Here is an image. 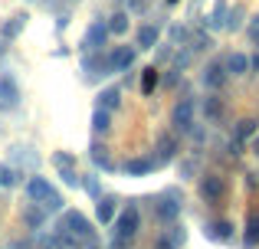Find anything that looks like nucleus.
I'll return each instance as SVG.
<instances>
[{"mask_svg": "<svg viewBox=\"0 0 259 249\" xmlns=\"http://www.w3.org/2000/svg\"><path fill=\"white\" fill-rule=\"evenodd\" d=\"M138 230H141V213H138V207H135V204H128L125 210L118 213V220H115V236L112 239L132 243V239L138 236Z\"/></svg>", "mask_w": 259, "mask_h": 249, "instance_id": "1", "label": "nucleus"}, {"mask_svg": "<svg viewBox=\"0 0 259 249\" xmlns=\"http://www.w3.org/2000/svg\"><path fill=\"white\" fill-rule=\"evenodd\" d=\"M197 190H200V200H203V204L220 207L223 200H227V180H223L220 174H200Z\"/></svg>", "mask_w": 259, "mask_h": 249, "instance_id": "2", "label": "nucleus"}, {"mask_svg": "<svg viewBox=\"0 0 259 249\" xmlns=\"http://www.w3.org/2000/svg\"><path fill=\"white\" fill-rule=\"evenodd\" d=\"M181 204H184V197L171 187V190H164L158 200H154V213L161 217V223H174V220L181 217Z\"/></svg>", "mask_w": 259, "mask_h": 249, "instance_id": "3", "label": "nucleus"}, {"mask_svg": "<svg viewBox=\"0 0 259 249\" xmlns=\"http://www.w3.org/2000/svg\"><path fill=\"white\" fill-rule=\"evenodd\" d=\"M59 230L69 233V236H76V239H92V223H89V220H85L79 210H63Z\"/></svg>", "mask_w": 259, "mask_h": 249, "instance_id": "4", "label": "nucleus"}, {"mask_svg": "<svg viewBox=\"0 0 259 249\" xmlns=\"http://www.w3.org/2000/svg\"><path fill=\"white\" fill-rule=\"evenodd\" d=\"M194 115H197V102L194 98H181V102L174 105V112H171V125H174V131H181V134H187V131H194Z\"/></svg>", "mask_w": 259, "mask_h": 249, "instance_id": "5", "label": "nucleus"}, {"mask_svg": "<svg viewBox=\"0 0 259 249\" xmlns=\"http://www.w3.org/2000/svg\"><path fill=\"white\" fill-rule=\"evenodd\" d=\"M203 236H207L210 243L230 246L236 239V226H233V220H210V223L203 226Z\"/></svg>", "mask_w": 259, "mask_h": 249, "instance_id": "6", "label": "nucleus"}, {"mask_svg": "<svg viewBox=\"0 0 259 249\" xmlns=\"http://www.w3.org/2000/svg\"><path fill=\"white\" fill-rule=\"evenodd\" d=\"M105 43H108V26H105V20H95V23H89L79 49H82V53H99Z\"/></svg>", "mask_w": 259, "mask_h": 249, "instance_id": "7", "label": "nucleus"}, {"mask_svg": "<svg viewBox=\"0 0 259 249\" xmlns=\"http://www.w3.org/2000/svg\"><path fill=\"white\" fill-rule=\"evenodd\" d=\"M135 56H138V49H135V46H112V49H108V66H112V76L115 72H128L135 66Z\"/></svg>", "mask_w": 259, "mask_h": 249, "instance_id": "8", "label": "nucleus"}, {"mask_svg": "<svg viewBox=\"0 0 259 249\" xmlns=\"http://www.w3.org/2000/svg\"><path fill=\"white\" fill-rule=\"evenodd\" d=\"M154 151H158V154H154V164H158V167L171 164V161H174V154L181 151V141H177V134L164 131V134L158 138V144H154Z\"/></svg>", "mask_w": 259, "mask_h": 249, "instance_id": "9", "label": "nucleus"}, {"mask_svg": "<svg viewBox=\"0 0 259 249\" xmlns=\"http://www.w3.org/2000/svg\"><path fill=\"white\" fill-rule=\"evenodd\" d=\"M227 79H230V72H227V66L217 59V63H210L207 69L200 72V82L207 85V92H220L223 85H227Z\"/></svg>", "mask_w": 259, "mask_h": 249, "instance_id": "10", "label": "nucleus"}, {"mask_svg": "<svg viewBox=\"0 0 259 249\" xmlns=\"http://www.w3.org/2000/svg\"><path fill=\"white\" fill-rule=\"evenodd\" d=\"M0 105L4 109H17L20 105V85L10 72H0Z\"/></svg>", "mask_w": 259, "mask_h": 249, "instance_id": "11", "label": "nucleus"}, {"mask_svg": "<svg viewBox=\"0 0 259 249\" xmlns=\"http://www.w3.org/2000/svg\"><path fill=\"white\" fill-rule=\"evenodd\" d=\"M158 39H161L158 23H145L138 30V36H135V49H138V53H148V49H154V46H158Z\"/></svg>", "mask_w": 259, "mask_h": 249, "instance_id": "12", "label": "nucleus"}, {"mask_svg": "<svg viewBox=\"0 0 259 249\" xmlns=\"http://www.w3.org/2000/svg\"><path fill=\"white\" fill-rule=\"evenodd\" d=\"M82 72H102V76H112V66H108V53H82Z\"/></svg>", "mask_w": 259, "mask_h": 249, "instance_id": "13", "label": "nucleus"}, {"mask_svg": "<svg viewBox=\"0 0 259 249\" xmlns=\"http://www.w3.org/2000/svg\"><path fill=\"white\" fill-rule=\"evenodd\" d=\"M223 115H227V105H223V98L217 95V92H210L207 98H203V118H207L210 125L223 122Z\"/></svg>", "mask_w": 259, "mask_h": 249, "instance_id": "14", "label": "nucleus"}, {"mask_svg": "<svg viewBox=\"0 0 259 249\" xmlns=\"http://www.w3.org/2000/svg\"><path fill=\"white\" fill-rule=\"evenodd\" d=\"M50 193H53V187H50L46 177H30V180H26V197H30L33 204H43Z\"/></svg>", "mask_w": 259, "mask_h": 249, "instance_id": "15", "label": "nucleus"}, {"mask_svg": "<svg viewBox=\"0 0 259 249\" xmlns=\"http://www.w3.org/2000/svg\"><path fill=\"white\" fill-rule=\"evenodd\" d=\"M26 20H30L26 13H17V17H10V20H7L4 26H0V39H7V43H13V39H17L20 33L26 30Z\"/></svg>", "mask_w": 259, "mask_h": 249, "instance_id": "16", "label": "nucleus"}, {"mask_svg": "<svg viewBox=\"0 0 259 249\" xmlns=\"http://www.w3.org/2000/svg\"><path fill=\"white\" fill-rule=\"evenodd\" d=\"M115 213H118V200L115 197H99V204H95V220L105 226V223L115 220Z\"/></svg>", "mask_w": 259, "mask_h": 249, "instance_id": "17", "label": "nucleus"}, {"mask_svg": "<svg viewBox=\"0 0 259 249\" xmlns=\"http://www.w3.org/2000/svg\"><path fill=\"white\" fill-rule=\"evenodd\" d=\"M154 167H158L154 158H132V161H125V174L128 177H148Z\"/></svg>", "mask_w": 259, "mask_h": 249, "instance_id": "18", "label": "nucleus"}, {"mask_svg": "<svg viewBox=\"0 0 259 249\" xmlns=\"http://www.w3.org/2000/svg\"><path fill=\"white\" fill-rule=\"evenodd\" d=\"M105 26H108V36H125V33H128V26H132V13H128V10L112 13Z\"/></svg>", "mask_w": 259, "mask_h": 249, "instance_id": "19", "label": "nucleus"}, {"mask_svg": "<svg viewBox=\"0 0 259 249\" xmlns=\"http://www.w3.org/2000/svg\"><path fill=\"white\" fill-rule=\"evenodd\" d=\"M89 158H92L95 167H102V171H112V154H108V144H102V141H92V147H89Z\"/></svg>", "mask_w": 259, "mask_h": 249, "instance_id": "20", "label": "nucleus"}, {"mask_svg": "<svg viewBox=\"0 0 259 249\" xmlns=\"http://www.w3.org/2000/svg\"><path fill=\"white\" fill-rule=\"evenodd\" d=\"M223 66H227L230 76H246V72H249V56H246V53H230Z\"/></svg>", "mask_w": 259, "mask_h": 249, "instance_id": "21", "label": "nucleus"}, {"mask_svg": "<svg viewBox=\"0 0 259 249\" xmlns=\"http://www.w3.org/2000/svg\"><path fill=\"white\" fill-rule=\"evenodd\" d=\"M92 131L95 134H108L112 131V112L102 109V105H95V112H92Z\"/></svg>", "mask_w": 259, "mask_h": 249, "instance_id": "22", "label": "nucleus"}, {"mask_svg": "<svg viewBox=\"0 0 259 249\" xmlns=\"http://www.w3.org/2000/svg\"><path fill=\"white\" fill-rule=\"evenodd\" d=\"M99 105H102V109H108V112H118L121 109V89H118V85L102 89L99 92Z\"/></svg>", "mask_w": 259, "mask_h": 249, "instance_id": "23", "label": "nucleus"}, {"mask_svg": "<svg viewBox=\"0 0 259 249\" xmlns=\"http://www.w3.org/2000/svg\"><path fill=\"white\" fill-rule=\"evenodd\" d=\"M243 246H246V249H256L259 246V213H249L246 233H243Z\"/></svg>", "mask_w": 259, "mask_h": 249, "instance_id": "24", "label": "nucleus"}, {"mask_svg": "<svg viewBox=\"0 0 259 249\" xmlns=\"http://www.w3.org/2000/svg\"><path fill=\"white\" fill-rule=\"evenodd\" d=\"M158 85H161V76H158V69H154V66H148V69L141 72V95L148 98L154 89H158Z\"/></svg>", "mask_w": 259, "mask_h": 249, "instance_id": "25", "label": "nucleus"}, {"mask_svg": "<svg viewBox=\"0 0 259 249\" xmlns=\"http://www.w3.org/2000/svg\"><path fill=\"white\" fill-rule=\"evenodd\" d=\"M227 0H217V7H213V13L207 17V26L210 30H223V23H227Z\"/></svg>", "mask_w": 259, "mask_h": 249, "instance_id": "26", "label": "nucleus"}, {"mask_svg": "<svg viewBox=\"0 0 259 249\" xmlns=\"http://www.w3.org/2000/svg\"><path fill=\"white\" fill-rule=\"evenodd\" d=\"M23 220L30 223V230H39L43 220H46V210L43 207H23Z\"/></svg>", "mask_w": 259, "mask_h": 249, "instance_id": "27", "label": "nucleus"}, {"mask_svg": "<svg viewBox=\"0 0 259 249\" xmlns=\"http://www.w3.org/2000/svg\"><path fill=\"white\" fill-rule=\"evenodd\" d=\"M243 17H246V10L236 4L233 10H227V23H223V30H240V26H243Z\"/></svg>", "mask_w": 259, "mask_h": 249, "instance_id": "28", "label": "nucleus"}, {"mask_svg": "<svg viewBox=\"0 0 259 249\" xmlns=\"http://www.w3.org/2000/svg\"><path fill=\"white\" fill-rule=\"evenodd\" d=\"M190 53H203V49H213V36H207V33H194V39H190L187 46Z\"/></svg>", "mask_w": 259, "mask_h": 249, "instance_id": "29", "label": "nucleus"}, {"mask_svg": "<svg viewBox=\"0 0 259 249\" xmlns=\"http://www.w3.org/2000/svg\"><path fill=\"white\" fill-rule=\"evenodd\" d=\"M39 207H43L46 213H63V210H66V200L59 197L56 190H53V193H50V197H46V200H43V204H39Z\"/></svg>", "mask_w": 259, "mask_h": 249, "instance_id": "30", "label": "nucleus"}, {"mask_svg": "<svg viewBox=\"0 0 259 249\" xmlns=\"http://www.w3.org/2000/svg\"><path fill=\"white\" fill-rule=\"evenodd\" d=\"M256 134V118H243V122H236V141H246Z\"/></svg>", "mask_w": 259, "mask_h": 249, "instance_id": "31", "label": "nucleus"}, {"mask_svg": "<svg viewBox=\"0 0 259 249\" xmlns=\"http://www.w3.org/2000/svg\"><path fill=\"white\" fill-rule=\"evenodd\" d=\"M59 177H63L66 187H82V174L76 167H59Z\"/></svg>", "mask_w": 259, "mask_h": 249, "instance_id": "32", "label": "nucleus"}, {"mask_svg": "<svg viewBox=\"0 0 259 249\" xmlns=\"http://www.w3.org/2000/svg\"><path fill=\"white\" fill-rule=\"evenodd\" d=\"M17 184H20V174L10 164H0V187H17Z\"/></svg>", "mask_w": 259, "mask_h": 249, "instance_id": "33", "label": "nucleus"}, {"mask_svg": "<svg viewBox=\"0 0 259 249\" xmlns=\"http://www.w3.org/2000/svg\"><path fill=\"white\" fill-rule=\"evenodd\" d=\"M53 164H56V167H76V154L56 151V154H53Z\"/></svg>", "mask_w": 259, "mask_h": 249, "instance_id": "34", "label": "nucleus"}, {"mask_svg": "<svg viewBox=\"0 0 259 249\" xmlns=\"http://www.w3.org/2000/svg\"><path fill=\"white\" fill-rule=\"evenodd\" d=\"M190 56H194L190 49H181V53H174V69H177V72H181V69H187V66H190Z\"/></svg>", "mask_w": 259, "mask_h": 249, "instance_id": "35", "label": "nucleus"}, {"mask_svg": "<svg viewBox=\"0 0 259 249\" xmlns=\"http://www.w3.org/2000/svg\"><path fill=\"white\" fill-rule=\"evenodd\" d=\"M187 36H190V33H187L184 23H171V39H174V43H187Z\"/></svg>", "mask_w": 259, "mask_h": 249, "instance_id": "36", "label": "nucleus"}, {"mask_svg": "<svg viewBox=\"0 0 259 249\" xmlns=\"http://www.w3.org/2000/svg\"><path fill=\"white\" fill-rule=\"evenodd\" d=\"M194 174H197V161H194V158L181 161V180H190Z\"/></svg>", "mask_w": 259, "mask_h": 249, "instance_id": "37", "label": "nucleus"}, {"mask_svg": "<svg viewBox=\"0 0 259 249\" xmlns=\"http://www.w3.org/2000/svg\"><path fill=\"white\" fill-rule=\"evenodd\" d=\"M167 236H171V243H174V246H184V239H187V233H184V226L171 223V233H167Z\"/></svg>", "mask_w": 259, "mask_h": 249, "instance_id": "38", "label": "nucleus"}, {"mask_svg": "<svg viewBox=\"0 0 259 249\" xmlns=\"http://www.w3.org/2000/svg\"><path fill=\"white\" fill-rule=\"evenodd\" d=\"M82 187H85V190H89V193H92V197H95V200H99V197H102V193H99V177H82Z\"/></svg>", "mask_w": 259, "mask_h": 249, "instance_id": "39", "label": "nucleus"}, {"mask_svg": "<svg viewBox=\"0 0 259 249\" xmlns=\"http://www.w3.org/2000/svg\"><path fill=\"white\" fill-rule=\"evenodd\" d=\"M148 10V0H128V13H145Z\"/></svg>", "mask_w": 259, "mask_h": 249, "instance_id": "40", "label": "nucleus"}, {"mask_svg": "<svg viewBox=\"0 0 259 249\" xmlns=\"http://www.w3.org/2000/svg\"><path fill=\"white\" fill-rule=\"evenodd\" d=\"M154 249H177L171 243V236H158V243H154Z\"/></svg>", "mask_w": 259, "mask_h": 249, "instance_id": "41", "label": "nucleus"}, {"mask_svg": "<svg viewBox=\"0 0 259 249\" xmlns=\"http://www.w3.org/2000/svg\"><path fill=\"white\" fill-rule=\"evenodd\" d=\"M249 69H253V72H259V53H256L253 59H249Z\"/></svg>", "mask_w": 259, "mask_h": 249, "instance_id": "42", "label": "nucleus"}, {"mask_svg": "<svg viewBox=\"0 0 259 249\" xmlns=\"http://www.w3.org/2000/svg\"><path fill=\"white\" fill-rule=\"evenodd\" d=\"M249 147H253V154H259V134H253V144Z\"/></svg>", "mask_w": 259, "mask_h": 249, "instance_id": "43", "label": "nucleus"}, {"mask_svg": "<svg viewBox=\"0 0 259 249\" xmlns=\"http://www.w3.org/2000/svg\"><path fill=\"white\" fill-rule=\"evenodd\" d=\"M249 36H253V43L259 46V26H256V30H249Z\"/></svg>", "mask_w": 259, "mask_h": 249, "instance_id": "44", "label": "nucleus"}, {"mask_svg": "<svg viewBox=\"0 0 259 249\" xmlns=\"http://www.w3.org/2000/svg\"><path fill=\"white\" fill-rule=\"evenodd\" d=\"M7 49V39H0V53H4Z\"/></svg>", "mask_w": 259, "mask_h": 249, "instance_id": "45", "label": "nucleus"}, {"mask_svg": "<svg viewBox=\"0 0 259 249\" xmlns=\"http://www.w3.org/2000/svg\"><path fill=\"white\" fill-rule=\"evenodd\" d=\"M167 4H181V0H167Z\"/></svg>", "mask_w": 259, "mask_h": 249, "instance_id": "46", "label": "nucleus"}]
</instances>
